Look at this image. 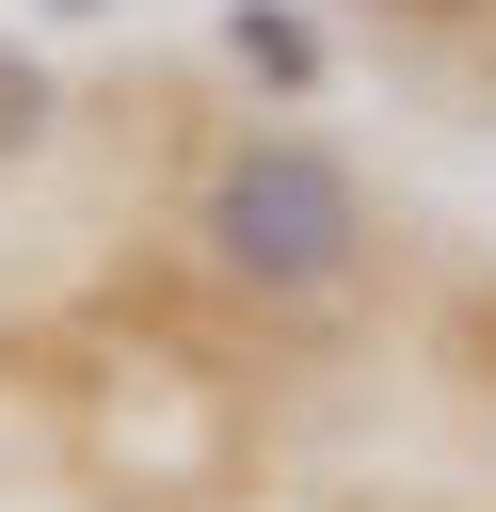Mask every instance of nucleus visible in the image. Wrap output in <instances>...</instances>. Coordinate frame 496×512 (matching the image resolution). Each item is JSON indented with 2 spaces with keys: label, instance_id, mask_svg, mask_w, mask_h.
I'll list each match as a JSON object with an SVG mask.
<instances>
[{
  "label": "nucleus",
  "instance_id": "f257e3e1",
  "mask_svg": "<svg viewBox=\"0 0 496 512\" xmlns=\"http://www.w3.org/2000/svg\"><path fill=\"white\" fill-rule=\"evenodd\" d=\"M192 240H208L224 288H256V304H320V288L368 256V192H352L336 144H304V128H240V144L208 160V192H192Z\"/></svg>",
  "mask_w": 496,
  "mask_h": 512
},
{
  "label": "nucleus",
  "instance_id": "7ed1b4c3",
  "mask_svg": "<svg viewBox=\"0 0 496 512\" xmlns=\"http://www.w3.org/2000/svg\"><path fill=\"white\" fill-rule=\"evenodd\" d=\"M48 112H64V96H48V64H32V48H0V160H32V144H48Z\"/></svg>",
  "mask_w": 496,
  "mask_h": 512
},
{
  "label": "nucleus",
  "instance_id": "f03ea898",
  "mask_svg": "<svg viewBox=\"0 0 496 512\" xmlns=\"http://www.w3.org/2000/svg\"><path fill=\"white\" fill-rule=\"evenodd\" d=\"M224 48H240V64H256L272 96H304V80H320V32H304L288 0H240V16H224Z\"/></svg>",
  "mask_w": 496,
  "mask_h": 512
},
{
  "label": "nucleus",
  "instance_id": "20e7f679",
  "mask_svg": "<svg viewBox=\"0 0 496 512\" xmlns=\"http://www.w3.org/2000/svg\"><path fill=\"white\" fill-rule=\"evenodd\" d=\"M384 16H432V32H448V16H480V0H384Z\"/></svg>",
  "mask_w": 496,
  "mask_h": 512
}]
</instances>
